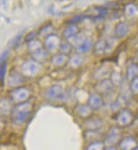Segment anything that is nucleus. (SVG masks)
<instances>
[{"mask_svg":"<svg viewBox=\"0 0 138 150\" xmlns=\"http://www.w3.org/2000/svg\"><path fill=\"white\" fill-rule=\"evenodd\" d=\"M77 35H79V29H78V26L75 24H70L68 27L65 28L63 32L64 38L68 41L72 40Z\"/></svg>","mask_w":138,"mask_h":150,"instance_id":"obj_18","label":"nucleus"},{"mask_svg":"<svg viewBox=\"0 0 138 150\" xmlns=\"http://www.w3.org/2000/svg\"><path fill=\"white\" fill-rule=\"evenodd\" d=\"M8 57V51H5L2 55L0 56V64L3 63H5V59Z\"/></svg>","mask_w":138,"mask_h":150,"instance_id":"obj_32","label":"nucleus"},{"mask_svg":"<svg viewBox=\"0 0 138 150\" xmlns=\"http://www.w3.org/2000/svg\"><path fill=\"white\" fill-rule=\"evenodd\" d=\"M32 110V104L29 102L18 103L12 110V117L17 123H23L30 116Z\"/></svg>","mask_w":138,"mask_h":150,"instance_id":"obj_2","label":"nucleus"},{"mask_svg":"<svg viewBox=\"0 0 138 150\" xmlns=\"http://www.w3.org/2000/svg\"><path fill=\"white\" fill-rule=\"evenodd\" d=\"M110 76H111V78H109V79L111 80V81L113 82V84H114V86L122 83L121 75L119 72H115V71L112 72Z\"/></svg>","mask_w":138,"mask_h":150,"instance_id":"obj_30","label":"nucleus"},{"mask_svg":"<svg viewBox=\"0 0 138 150\" xmlns=\"http://www.w3.org/2000/svg\"><path fill=\"white\" fill-rule=\"evenodd\" d=\"M7 70V64L6 63H3L0 64V84L4 81V76H5V73Z\"/></svg>","mask_w":138,"mask_h":150,"instance_id":"obj_31","label":"nucleus"},{"mask_svg":"<svg viewBox=\"0 0 138 150\" xmlns=\"http://www.w3.org/2000/svg\"><path fill=\"white\" fill-rule=\"evenodd\" d=\"M10 111V105L9 103L6 100H1L0 101V113L3 115H6Z\"/></svg>","mask_w":138,"mask_h":150,"instance_id":"obj_29","label":"nucleus"},{"mask_svg":"<svg viewBox=\"0 0 138 150\" xmlns=\"http://www.w3.org/2000/svg\"><path fill=\"white\" fill-rule=\"evenodd\" d=\"M104 125V120L101 118H96L91 116L90 118L86 119L84 121V127L86 130L89 131H99Z\"/></svg>","mask_w":138,"mask_h":150,"instance_id":"obj_11","label":"nucleus"},{"mask_svg":"<svg viewBox=\"0 0 138 150\" xmlns=\"http://www.w3.org/2000/svg\"><path fill=\"white\" fill-rule=\"evenodd\" d=\"M74 111L77 116L86 120L92 115L93 110L90 108L87 103H77L74 108Z\"/></svg>","mask_w":138,"mask_h":150,"instance_id":"obj_10","label":"nucleus"},{"mask_svg":"<svg viewBox=\"0 0 138 150\" xmlns=\"http://www.w3.org/2000/svg\"><path fill=\"white\" fill-rule=\"evenodd\" d=\"M64 94V90L59 85H54L50 87L45 93V97L49 100H55L60 98Z\"/></svg>","mask_w":138,"mask_h":150,"instance_id":"obj_13","label":"nucleus"},{"mask_svg":"<svg viewBox=\"0 0 138 150\" xmlns=\"http://www.w3.org/2000/svg\"><path fill=\"white\" fill-rule=\"evenodd\" d=\"M104 150H119L117 149L116 146H108V147H105V149Z\"/></svg>","mask_w":138,"mask_h":150,"instance_id":"obj_33","label":"nucleus"},{"mask_svg":"<svg viewBox=\"0 0 138 150\" xmlns=\"http://www.w3.org/2000/svg\"><path fill=\"white\" fill-rule=\"evenodd\" d=\"M84 63V57L80 54H75L70 57H69L67 64L72 70H77L80 68Z\"/></svg>","mask_w":138,"mask_h":150,"instance_id":"obj_16","label":"nucleus"},{"mask_svg":"<svg viewBox=\"0 0 138 150\" xmlns=\"http://www.w3.org/2000/svg\"><path fill=\"white\" fill-rule=\"evenodd\" d=\"M10 96H11V98L15 102H16L17 104L24 103V102H26V99L30 96V91L25 87L16 88L10 93Z\"/></svg>","mask_w":138,"mask_h":150,"instance_id":"obj_7","label":"nucleus"},{"mask_svg":"<svg viewBox=\"0 0 138 150\" xmlns=\"http://www.w3.org/2000/svg\"><path fill=\"white\" fill-rule=\"evenodd\" d=\"M87 104L89 105V107L92 110H100L104 105V100H103L102 96L96 92L91 93L88 96Z\"/></svg>","mask_w":138,"mask_h":150,"instance_id":"obj_9","label":"nucleus"},{"mask_svg":"<svg viewBox=\"0 0 138 150\" xmlns=\"http://www.w3.org/2000/svg\"><path fill=\"white\" fill-rule=\"evenodd\" d=\"M60 43L61 42L59 38L55 34H50L45 39V46L49 51H54L57 48L59 49Z\"/></svg>","mask_w":138,"mask_h":150,"instance_id":"obj_14","label":"nucleus"},{"mask_svg":"<svg viewBox=\"0 0 138 150\" xmlns=\"http://www.w3.org/2000/svg\"><path fill=\"white\" fill-rule=\"evenodd\" d=\"M68 59H69L68 55H65L64 54L59 53V54H57L52 57L51 64L55 67H62L68 62Z\"/></svg>","mask_w":138,"mask_h":150,"instance_id":"obj_19","label":"nucleus"},{"mask_svg":"<svg viewBox=\"0 0 138 150\" xmlns=\"http://www.w3.org/2000/svg\"><path fill=\"white\" fill-rule=\"evenodd\" d=\"M114 87V85L109 78L98 81L94 85V89L96 90V93H99L101 96L109 94L113 91Z\"/></svg>","mask_w":138,"mask_h":150,"instance_id":"obj_6","label":"nucleus"},{"mask_svg":"<svg viewBox=\"0 0 138 150\" xmlns=\"http://www.w3.org/2000/svg\"><path fill=\"white\" fill-rule=\"evenodd\" d=\"M125 103V98L123 96H119L117 99L114 100V102L111 104V110L114 112H119L121 109H123V105Z\"/></svg>","mask_w":138,"mask_h":150,"instance_id":"obj_24","label":"nucleus"},{"mask_svg":"<svg viewBox=\"0 0 138 150\" xmlns=\"http://www.w3.org/2000/svg\"><path fill=\"white\" fill-rule=\"evenodd\" d=\"M41 70L40 64L34 60H27L22 64V71L25 75L33 76L37 75Z\"/></svg>","mask_w":138,"mask_h":150,"instance_id":"obj_8","label":"nucleus"},{"mask_svg":"<svg viewBox=\"0 0 138 150\" xmlns=\"http://www.w3.org/2000/svg\"><path fill=\"white\" fill-rule=\"evenodd\" d=\"M105 149V144L103 141H97L89 143L86 150H104Z\"/></svg>","mask_w":138,"mask_h":150,"instance_id":"obj_27","label":"nucleus"},{"mask_svg":"<svg viewBox=\"0 0 138 150\" xmlns=\"http://www.w3.org/2000/svg\"><path fill=\"white\" fill-rule=\"evenodd\" d=\"M109 75H111V73L108 70V68L105 65H102V66L98 67V69L94 71V74H93L94 78L97 79L98 81L108 79V76Z\"/></svg>","mask_w":138,"mask_h":150,"instance_id":"obj_20","label":"nucleus"},{"mask_svg":"<svg viewBox=\"0 0 138 150\" xmlns=\"http://www.w3.org/2000/svg\"><path fill=\"white\" fill-rule=\"evenodd\" d=\"M23 81V77L21 76H20L16 72H13L10 74V76L8 78V82L9 85L12 86H15L17 84H20Z\"/></svg>","mask_w":138,"mask_h":150,"instance_id":"obj_25","label":"nucleus"},{"mask_svg":"<svg viewBox=\"0 0 138 150\" xmlns=\"http://www.w3.org/2000/svg\"><path fill=\"white\" fill-rule=\"evenodd\" d=\"M122 139V132L120 128L117 126L111 127L107 132L104 138V144L105 147L108 146H115L116 144H119Z\"/></svg>","mask_w":138,"mask_h":150,"instance_id":"obj_3","label":"nucleus"},{"mask_svg":"<svg viewBox=\"0 0 138 150\" xmlns=\"http://www.w3.org/2000/svg\"><path fill=\"white\" fill-rule=\"evenodd\" d=\"M85 139L86 141L89 142V143L93 142H97V141H100L98 137H100L99 134V131H89V130H86L85 133Z\"/></svg>","mask_w":138,"mask_h":150,"instance_id":"obj_23","label":"nucleus"},{"mask_svg":"<svg viewBox=\"0 0 138 150\" xmlns=\"http://www.w3.org/2000/svg\"><path fill=\"white\" fill-rule=\"evenodd\" d=\"M130 27L128 24L125 23V21H120L116 24L115 28H114V34L116 38H124L126 37L129 33Z\"/></svg>","mask_w":138,"mask_h":150,"instance_id":"obj_15","label":"nucleus"},{"mask_svg":"<svg viewBox=\"0 0 138 150\" xmlns=\"http://www.w3.org/2000/svg\"><path fill=\"white\" fill-rule=\"evenodd\" d=\"M111 42L109 41H106V40H98V42L93 45V51L95 54H102L106 53L109 47H110Z\"/></svg>","mask_w":138,"mask_h":150,"instance_id":"obj_17","label":"nucleus"},{"mask_svg":"<svg viewBox=\"0 0 138 150\" xmlns=\"http://www.w3.org/2000/svg\"><path fill=\"white\" fill-rule=\"evenodd\" d=\"M72 44L70 42H63L60 43V46H59V50H60V53L61 54H64L65 55H68L69 54L71 53V50H72Z\"/></svg>","mask_w":138,"mask_h":150,"instance_id":"obj_26","label":"nucleus"},{"mask_svg":"<svg viewBox=\"0 0 138 150\" xmlns=\"http://www.w3.org/2000/svg\"><path fill=\"white\" fill-rule=\"evenodd\" d=\"M129 87H130L131 94L138 95V76L130 81Z\"/></svg>","mask_w":138,"mask_h":150,"instance_id":"obj_28","label":"nucleus"},{"mask_svg":"<svg viewBox=\"0 0 138 150\" xmlns=\"http://www.w3.org/2000/svg\"><path fill=\"white\" fill-rule=\"evenodd\" d=\"M133 150H138V146L136 148V149H133Z\"/></svg>","mask_w":138,"mask_h":150,"instance_id":"obj_34","label":"nucleus"},{"mask_svg":"<svg viewBox=\"0 0 138 150\" xmlns=\"http://www.w3.org/2000/svg\"><path fill=\"white\" fill-rule=\"evenodd\" d=\"M137 76H138V64L136 63L130 64L126 70V79L130 81Z\"/></svg>","mask_w":138,"mask_h":150,"instance_id":"obj_22","label":"nucleus"},{"mask_svg":"<svg viewBox=\"0 0 138 150\" xmlns=\"http://www.w3.org/2000/svg\"><path fill=\"white\" fill-rule=\"evenodd\" d=\"M134 120V115L129 109L123 108L119 112H117L115 121L117 124V127L120 128L121 127H126L130 126L133 122Z\"/></svg>","mask_w":138,"mask_h":150,"instance_id":"obj_4","label":"nucleus"},{"mask_svg":"<svg viewBox=\"0 0 138 150\" xmlns=\"http://www.w3.org/2000/svg\"><path fill=\"white\" fill-rule=\"evenodd\" d=\"M119 146L120 150H133L138 146V142L134 137L128 136L125 137H122Z\"/></svg>","mask_w":138,"mask_h":150,"instance_id":"obj_12","label":"nucleus"},{"mask_svg":"<svg viewBox=\"0 0 138 150\" xmlns=\"http://www.w3.org/2000/svg\"><path fill=\"white\" fill-rule=\"evenodd\" d=\"M125 15L129 19H134L138 16V8L137 6L133 4L129 3L125 6Z\"/></svg>","mask_w":138,"mask_h":150,"instance_id":"obj_21","label":"nucleus"},{"mask_svg":"<svg viewBox=\"0 0 138 150\" xmlns=\"http://www.w3.org/2000/svg\"><path fill=\"white\" fill-rule=\"evenodd\" d=\"M70 43L72 44V46L75 47V50L77 52V54H87L92 50V48H93V41L89 37H86V36H80L77 35L75 38H74L73 39L70 40Z\"/></svg>","mask_w":138,"mask_h":150,"instance_id":"obj_1","label":"nucleus"},{"mask_svg":"<svg viewBox=\"0 0 138 150\" xmlns=\"http://www.w3.org/2000/svg\"><path fill=\"white\" fill-rule=\"evenodd\" d=\"M29 49L32 54L37 59L42 60L46 59L48 55L47 50L42 47V45L40 43L39 41H30L29 43Z\"/></svg>","mask_w":138,"mask_h":150,"instance_id":"obj_5","label":"nucleus"}]
</instances>
